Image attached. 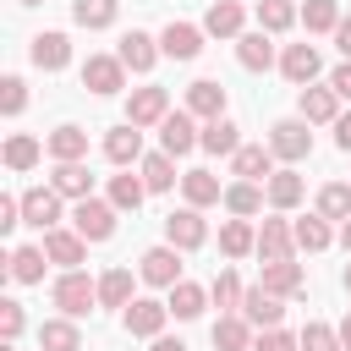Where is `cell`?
<instances>
[{"mask_svg": "<svg viewBox=\"0 0 351 351\" xmlns=\"http://www.w3.org/2000/svg\"><path fill=\"white\" fill-rule=\"evenodd\" d=\"M55 307H60V318H82V313H93L99 307V280H88L82 269H66L60 280H55Z\"/></svg>", "mask_w": 351, "mask_h": 351, "instance_id": "6da1fadb", "label": "cell"}, {"mask_svg": "<svg viewBox=\"0 0 351 351\" xmlns=\"http://www.w3.org/2000/svg\"><path fill=\"white\" fill-rule=\"evenodd\" d=\"M115 203L110 197H82L77 208H71V230L82 236V241H110L115 236Z\"/></svg>", "mask_w": 351, "mask_h": 351, "instance_id": "7a4b0ae2", "label": "cell"}, {"mask_svg": "<svg viewBox=\"0 0 351 351\" xmlns=\"http://www.w3.org/2000/svg\"><path fill=\"white\" fill-rule=\"evenodd\" d=\"M192 148H203V132H197V115H186V110H170V115L159 121V154H170V159H181V154H192Z\"/></svg>", "mask_w": 351, "mask_h": 351, "instance_id": "3957f363", "label": "cell"}, {"mask_svg": "<svg viewBox=\"0 0 351 351\" xmlns=\"http://www.w3.org/2000/svg\"><path fill=\"white\" fill-rule=\"evenodd\" d=\"M269 154H274V159H285V165L307 159V154H313V132H307V121H302V115L274 121V126H269Z\"/></svg>", "mask_w": 351, "mask_h": 351, "instance_id": "277c9868", "label": "cell"}, {"mask_svg": "<svg viewBox=\"0 0 351 351\" xmlns=\"http://www.w3.org/2000/svg\"><path fill=\"white\" fill-rule=\"evenodd\" d=\"M121 324H126V335H137V340H159V335H165V324H170V302L137 296L132 307H121Z\"/></svg>", "mask_w": 351, "mask_h": 351, "instance_id": "5b68a950", "label": "cell"}, {"mask_svg": "<svg viewBox=\"0 0 351 351\" xmlns=\"http://www.w3.org/2000/svg\"><path fill=\"white\" fill-rule=\"evenodd\" d=\"M165 241H170L176 252H197V247L208 241L203 208H176V214H165Z\"/></svg>", "mask_w": 351, "mask_h": 351, "instance_id": "8992f818", "label": "cell"}, {"mask_svg": "<svg viewBox=\"0 0 351 351\" xmlns=\"http://www.w3.org/2000/svg\"><path fill=\"white\" fill-rule=\"evenodd\" d=\"M82 88L99 93V99L121 93V88H126V66H121V55H88V60H82Z\"/></svg>", "mask_w": 351, "mask_h": 351, "instance_id": "52a82bcc", "label": "cell"}, {"mask_svg": "<svg viewBox=\"0 0 351 351\" xmlns=\"http://www.w3.org/2000/svg\"><path fill=\"white\" fill-rule=\"evenodd\" d=\"M22 225H33V230H60V192H55V186H27V192H22Z\"/></svg>", "mask_w": 351, "mask_h": 351, "instance_id": "ba28073f", "label": "cell"}, {"mask_svg": "<svg viewBox=\"0 0 351 351\" xmlns=\"http://www.w3.org/2000/svg\"><path fill=\"white\" fill-rule=\"evenodd\" d=\"M137 274L148 280V285H159V291H170V285H181V252L165 241V247H148L143 258H137Z\"/></svg>", "mask_w": 351, "mask_h": 351, "instance_id": "9c48e42d", "label": "cell"}, {"mask_svg": "<svg viewBox=\"0 0 351 351\" xmlns=\"http://www.w3.org/2000/svg\"><path fill=\"white\" fill-rule=\"evenodd\" d=\"M296 115L307 121V126H335L340 121V93L324 82V88H302L296 93Z\"/></svg>", "mask_w": 351, "mask_h": 351, "instance_id": "30bf717a", "label": "cell"}, {"mask_svg": "<svg viewBox=\"0 0 351 351\" xmlns=\"http://www.w3.org/2000/svg\"><path fill=\"white\" fill-rule=\"evenodd\" d=\"M280 71H285V82H296V88H313V77L324 71V60H318V44H285V49H280Z\"/></svg>", "mask_w": 351, "mask_h": 351, "instance_id": "8fae6325", "label": "cell"}, {"mask_svg": "<svg viewBox=\"0 0 351 351\" xmlns=\"http://www.w3.org/2000/svg\"><path fill=\"white\" fill-rule=\"evenodd\" d=\"M241 318H247L252 329H280V318H285V296H274V291L252 285V291L241 296Z\"/></svg>", "mask_w": 351, "mask_h": 351, "instance_id": "7c38bea8", "label": "cell"}, {"mask_svg": "<svg viewBox=\"0 0 351 351\" xmlns=\"http://www.w3.org/2000/svg\"><path fill=\"white\" fill-rule=\"evenodd\" d=\"M203 27H192V22H165V33H159V49L170 55V60H197L203 55Z\"/></svg>", "mask_w": 351, "mask_h": 351, "instance_id": "4fadbf2b", "label": "cell"}, {"mask_svg": "<svg viewBox=\"0 0 351 351\" xmlns=\"http://www.w3.org/2000/svg\"><path fill=\"white\" fill-rule=\"evenodd\" d=\"M27 60H33L38 71H66V66H71V38H66V33H33Z\"/></svg>", "mask_w": 351, "mask_h": 351, "instance_id": "5bb4252c", "label": "cell"}, {"mask_svg": "<svg viewBox=\"0 0 351 351\" xmlns=\"http://www.w3.org/2000/svg\"><path fill=\"white\" fill-rule=\"evenodd\" d=\"M115 55H121V66H126V71H154V60H159L165 49H159V38H154V33L132 27V33H121V49H115Z\"/></svg>", "mask_w": 351, "mask_h": 351, "instance_id": "9a60e30c", "label": "cell"}, {"mask_svg": "<svg viewBox=\"0 0 351 351\" xmlns=\"http://www.w3.org/2000/svg\"><path fill=\"white\" fill-rule=\"evenodd\" d=\"M170 115V93L165 88H132V99H126V121L132 126H159Z\"/></svg>", "mask_w": 351, "mask_h": 351, "instance_id": "2e32d148", "label": "cell"}, {"mask_svg": "<svg viewBox=\"0 0 351 351\" xmlns=\"http://www.w3.org/2000/svg\"><path fill=\"white\" fill-rule=\"evenodd\" d=\"M104 159H110V165H121V170H126V165H137V159H143V126H132V121L110 126V132H104Z\"/></svg>", "mask_w": 351, "mask_h": 351, "instance_id": "e0dca14e", "label": "cell"}, {"mask_svg": "<svg viewBox=\"0 0 351 351\" xmlns=\"http://www.w3.org/2000/svg\"><path fill=\"white\" fill-rule=\"evenodd\" d=\"M44 154L55 159V165H77V159H88V132L82 126H55L49 137H44Z\"/></svg>", "mask_w": 351, "mask_h": 351, "instance_id": "ac0fdd59", "label": "cell"}, {"mask_svg": "<svg viewBox=\"0 0 351 351\" xmlns=\"http://www.w3.org/2000/svg\"><path fill=\"white\" fill-rule=\"evenodd\" d=\"M208 340H214V351H252V324L241 318V313H219L214 318V329H208Z\"/></svg>", "mask_w": 351, "mask_h": 351, "instance_id": "d6986e66", "label": "cell"}, {"mask_svg": "<svg viewBox=\"0 0 351 351\" xmlns=\"http://www.w3.org/2000/svg\"><path fill=\"white\" fill-rule=\"evenodd\" d=\"M186 115H197V121H219V115H225V88H219L214 77H197V82L186 88Z\"/></svg>", "mask_w": 351, "mask_h": 351, "instance_id": "ffe728a7", "label": "cell"}, {"mask_svg": "<svg viewBox=\"0 0 351 351\" xmlns=\"http://www.w3.org/2000/svg\"><path fill=\"white\" fill-rule=\"evenodd\" d=\"M230 170H236L241 181H269V176H274V154H269V143H241V148L230 154Z\"/></svg>", "mask_w": 351, "mask_h": 351, "instance_id": "44dd1931", "label": "cell"}, {"mask_svg": "<svg viewBox=\"0 0 351 351\" xmlns=\"http://www.w3.org/2000/svg\"><path fill=\"white\" fill-rule=\"evenodd\" d=\"M296 252V230L285 225V219H263V230H258V258L263 263H285Z\"/></svg>", "mask_w": 351, "mask_h": 351, "instance_id": "7402d4cb", "label": "cell"}, {"mask_svg": "<svg viewBox=\"0 0 351 351\" xmlns=\"http://www.w3.org/2000/svg\"><path fill=\"white\" fill-rule=\"evenodd\" d=\"M181 197H186V208H208V203H225V186H219L214 170H186L181 176Z\"/></svg>", "mask_w": 351, "mask_h": 351, "instance_id": "603a6c76", "label": "cell"}, {"mask_svg": "<svg viewBox=\"0 0 351 351\" xmlns=\"http://www.w3.org/2000/svg\"><path fill=\"white\" fill-rule=\"evenodd\" d=\"M44 252H49V263H60V269H82L88 241H82L77 230H44Z\"/></svg>", "mask_w": 351, "mask_h": 351, "instance_id": "cb8c5ba5", "label": "cell"}, {"mask_svg": "<svg viewBox=\"0 0 351 351\" xmlns=\"http://www.w3.org/2000/svg\"><path fill=\"white\" fill-rule=\"evenodd\" d=\"M263 291H274V296H302V285H307V269L296 263V258H285V263H263V280H258Z\"/></svg>", "mask_w": 351, "mask_h": 351, "instance_id": "d4e9b609", "label": "cell"}, {"mask_svg": "<svg viewBox=\"0 0 351 351\" xmlns=\"http://www.w3.org/2000/svg\"><path fill=\"white\" fill-rule=\"evenodd\" d=\"M241 22H247V11L236 0H214L208 16H203V33L208 38H241Z\"/></svg>", "mask_w": 351, "mask_h": 351, "instance_id": "484cf974", "label": "cell"}, {"mask_svg": "<svg viewBox=\"0 0 351 351\" xmlns=\"http://www.w3.org/2000/svg\"><path fill=\"white\" fill-rule=\"evenodd\" d=\"M263 192H269V203H274L280 214H291V208L307 197V181H302L291 165H285V170H274V176H269V186H263Z\"/></svg>", "mask_w": 351, "mask_h": 351, "instance_id": "4316f807", "label": "cell"}, {"mask_svg": "<svg viewBox=\"0 0 351 351\" xmlns=\"http://www.w3.org/2000/svg\"><path fill=\"white\" fill-rule=\"evenodd\" d=\"M49 186L60 192V197H71V203H82V197H93V176H88V165L77 159V165H55V176H49Z\"/></svg>", "mask_w": 351, "mask_h": 351, "instance_id": "83f0119b", "label": "cell"}, {"mask_svg": "<svg viewBox=\"0 0 351 351\" xmlns=\"http://www.w3.org/2000/svg\"><path fill=\"white\" fill-rule=\"evenodd\" d=\"M38 346H44V351H82L77 318H44V324H38Z\"/></svg>", "mask_w": 351, "mask_h": 351, "instance_id": "f1b7e54d", "label": "cell"}, {"mask_svg": "<svg viewBox=\"0 0 351 351\" xmlns=\"http://www.w3.org/2000/svg\"><path fill=\"white\" fill-rule=\"evenodd\" d=\"M115 16H121V0H71V22L88 27V33L115 27Z\"/></svg>", "mask_w": 351, "mask_h": 351, "instance_id": "f546056e", "label": "cell"}, {"mask_svg": "<svg viewBox=\"0 0 351 351\" xmlns=\"http://www.w3.org/2000/svg\"><path fill=\"white\" fill-rule=\"evenodd\" d=\"M236 60H241L247 71H269V66H274L269 33H263V27H258V33H241V38H236Z\"/></svg>", "mask_w": 351, "mask_h": 351, "instance_id": "4dcf8cb0", "label": "cell"}, {"mask_svg": "<svg viewBox=\"0 0 351 351\" xmlns=\"http://www.w3.org/2000/svg\"><path fill=\"white\" fill-rule=\"evenodd\" d=\"M219 252H225V258H247V252H258V230H252V219H225V225H219Z\"/></svg>", "mask_w": 351, "mask_h": 351, "instance_id": "1f68e13d", "label": "cell"}, {"mask_svg": "<svg viewBox=\"0 0 351 351\" xmlns=\"http://www.w3.org/2000/svg\"><path fill=\"white\" fill-rule=\"evenodd\" d=\"M44 263H49L44 247H16L11 263H5V274H11L16 285H38V280H44Z\"/></svg>", "mask_w": 351, "mask_h": 351, "instance_id": "d6a6232c", "label": "cell"}, {"mask_svg": "<svg viewBox=\"0 0 351 351\" xmlns=\"http://www.w3.org/2000/svg\"><path fill=\"white\" fill-rule=\"evenodd\" d=\"M137 296H132V269H104L99 274V307H132Z\"/></svg>", "mask_w": 351, "mask_h": 351, "instance_id": "836d02e7", "label": "cell"}, {"mask_svg": "<svg viewBox=\"0 0 351 351\" xmlns=\"http://www.w3.org/2000/svg\"><path fill=\"white\" fill-rule=\"evenodd\" d=\"M203 307H208V291H203V285H192V280L170 285V318L192 324V318H203Z\"/></svg>", "mask_w": 351, "mask_h": 351, "instance_id": "e575fe53", "label": "cell"}, {"mask_svg": "<svg viewBox=\"0 0 351 351\" xmlns=\"http://www.w3.org/2000/svg\"><path fill=\"white\" fill-rule=\"evenodd\" d=\"M38 159H44V143H38V137H27V132H11V137H5V170L22 176V170H33Z\"/></svg>", "mask_w": 351, "mask_h": 351, "instance_id": "d590c367", "label": "cell"}, {"mask_svg": "<svg viewBox=\"0 0 351 351\" xmlns=\"http://www.w3.org/2000/svg\"><path fill=\"white\" fill-rule=\"evenodd\" d=\"M263 197H269V192H263L258 181H230V186H225V208H230L236 219H252V214L263 208Z\"/></svg>", "mask_w": 351, "mask_h": 351, "instance_id": "8d00e7d4", "label": "cell"}, {"mask_svg": "<svg viewBox=\"0 0 351 351\" xmlns=\"http://www.w3.org/2000/svg\"><path fill=\"white\" fill-rule=\"evenodd\" d=\"M302 22V11L291 5V0H258V27L274 38V33H285V27H296Z\"/></svg>", "mask_w": 351, "mask_h": 351, "instance_id": "74e56055", "label": "cell"}, {"mask_svg": "<svg viewBox=\"0 0 351 351\" xmlns=\"http://www.w3.org/2000/svg\"><path fill=\"white\" fill-rule=\"evenodd\" d=\"M137 176H143V186H148V192H170V186L181 181V176H176V159H170V154H148Z\"/></svg>", "mask_w": 351, "mask_h": 351, "instance_id": "f35d334b", "label": "cell"}, {"mask_svg": "<svg viewBox=\"0 0 351 351\" xmlns=\"http://www.w3.org/2000/svg\"><path fill=\"white\" fill-rule=\"evenodd\" d=\"M291 230H296V247H302V252H324V247L335 241V230H329L324 214H307V219H296Z\"/></svg>", "mask_w": 351, "mask_h": 351, "instance_id": "ab89813d", "label": "cell"}, {"mask_svg": "<svg viewBox=\"0 0 351 351\" xmlns=\"http://www.w3.org/2000/svg\"><path fill=\"white\" fill-rule=\"evenodd\" d=\"M236 132H241V126L225 121V115H219V121H203V148H208V154H236V148H241Z\"/></svg>", "mask_w": 351, "mask_h": 351, "instance_id": "60d3db41", "label": "cell"}, {"mask_svg": "<svg viewBox=\"0 0 351 351\" xmlns=\"http://www.w3.org/2000/svg\"><path fill=\"white\" fill-rule=\"evenodd\" d=\"M148 197V186H143V176H132V170H121V176H110V203L126 214V208H137Z\"/></svg>", "mask_w": 351, "mask_h": 351, "instance_id": "b9f144b4", "label": "cell"}, {"mask_svg": "<svg viewBox=\"0 0 351 351\" xmlns=\"http://www.w3.org/2000/svg\"><path fill=\"white\" fill-rule=\"evenodd\" d=\"M318 214L324 219H351V186L346 181H329V186H318Z\"/></svg>", "mask_w": 351, "mask_h": 351, "instance_id": "7bdbcfd3", "label": "cell"}, {"mask_svg": "<svg viewBox=\"0 0 351 351\" xmlns=\"http://www.w3.org/2000/svg\"><path fill=\"white\" fill-rule=\"evenodd\" d=\"M208 296L219 302V313H241V296H247V291H241L236 269H219V274H214V285H208Z\"/></svg>", "mask_w": 351, "mask_h": 351, "instance_id": "ee69618b", "label": "cell"}, {"mask_svg": "<svg viewBox=\"0 0 351 351\" xmlns=\"http://www.w3.org/2000/svg\"><path fill=\"white\" fill-rule=\"evenodd\" d=\"M302 22H307V33H335L340 27V0H307Z\"/></svg>", "mask_w": 351, "mask_h": 351, "instance_id": "f6af8a7d", "label": "cell"}, {"mask_svg": "<svg viewBox=\"0 0 351 351\" xmlns=\"http://www.w3.org/2000/svg\"><path fill=\"white\" fill-rule=\"evenodd\" d=\"M296 340H302V351H346V346H340V329H329V324H318V318H313Z\"/></svg>", "mask_w": 351, "mask_h": 351, "instance_id": "bcb514c9", "label": "cell"}, {"mask_svg": "<svg viewBox=\"0 0 351 351\" xmlns=\"http://www.w3.org/2000/svg\"><path fill=\"white\" fill-rule=\"evenodd\" d=\"M0 110L5 115H22L27 110V82L22 77H0Z\"/></svg>", "mask_w": 351, "mask_h": 351, "instance_id": "7dc6e473", "label": "cell"}, {"mask_svg": "<svg viewBox=\"0 0 351 351\" xmlns=\"http://www.w3.org/2000/svg\"><path fill=\"white\" fill-rule=\"evenodd\" d=\"M252 351H302V340H296V335H285V329H258Z\"/></svg>", "mask_w": 351, "mask_h": 351, "instance_id": "c3c4849f", "label": "cell"}, {"mask_svg": "<svg viewBox=\"0 0 351 351\" xmlns=\"http://www.w3.org/2000/svg\"><path fill=\"white\" fill-rule=\"evenodd\" d=\"M22 324H27V318H22V302H11V296H5V302H0V335H5V340H16V335H22Z\"/></svg>", "mask_w": 351, "mask_h": 351, "instance_id": "681fc988", "label": "cell"}, {"mask_svg": "<svg viewBox=\"0 0 351 351\" xmlns=\"http://www.w3.org/2000/svg\"><path fill=\"white\" fill-rule=\"evenodd\" d=\"M329 88H335L340 99H351V60H340V66L329 71Z\"/></svg>", "mask_w": 351, "mask_h": 351, "instance_id": "f907efd6", "label": "cell"}, {"mask_svg": "<svg viewBox=\"0 0 351 351\" xmlns=\"http://www.w3.org/2000/svg\"><path fill=\"white\" fill-rule=\"evenodd\" d=\"M335 148H340V154H351V115H340V121H335Z\"/></svg>", "mask_w": 351, "mask_h": 351, "instance_id": "816d5d0a", "label": "cell"}, {"mask_svg": "<svg viewBox=\"0 0 351 351\" xmlns=\"http://www.w3.org/2000/svg\"><path fill=\"white\" fill-rule=\"evenodd\" d=\"M335 44H340V55L351 60V16H340V27H335Z\"/></svg>", "mask_w": 351, "mask_h": 351, "instance_id": "f5cc1de1", "label": "cell"}, {"mask_svg": "<svg viewBox=\"0 0 351 351\" xmlns=\"http://www.w3.org/2000/svg\"><path fill=\"white\" fill-rule=\"evenodd\" d=\"M148 351H186V340H170V335H159V340H154Z\"/></svg>", "mask_w": 351, "mask_h": 351, "instance_id": "db71d44e", "label": "cell"}, {"mask_svg": "<svg viewBox=\"0 0 351 351\" xmlns=\"http://www.w3.org/2000/svg\"><path fill=\"white\" fill-rule=\"evenodd\" d=\"M340 346H346V351H351V313H346V318H340Z\"/></svg>", "mask_w": 351, "mask_h": 351, "instance_id": "11a10c76", "label": "cell"}, {"mask_svg": "<svg viewBox=\"0 0 351 351\" xmlns=\"http://www.w3.org/2000/svg\"><path fill=\"white\" fill-rule=\"evenodd\" d=\"M340 247H346V258H351V219L340 225Z\"/></svg>", "mask_w": 351, "mask_h": 351, "instance_id": "9f6ffc18", "label": "cell"}, {"mask_svg": "<svg viewBox=\"0 0 351 351\" xmlns=\"http://www.w3.org/2000/svg\"><path fill=\"white\" fill-rule=\"evenodd\" d=\"M340 280H346V291H351V263H346V274H340Z\"/></svg>", "mask_w": 351, "mask_h": 351, "instance_id": "6f0895ef", "label": "cell"}, {"mask_svg": "<svg viewBox=\"0 0 351 351\" xmlns=\"http://www.w3.org/2000/svg\"><path fill=\"white\" fill-rule=\"evenodd\" d=\"M16 5H44V0H16Z\"/></svg>", "mask_w": 351, "mask_h": 351, "instance_id": "680465c9", "label": "cell"}]
</instances>
